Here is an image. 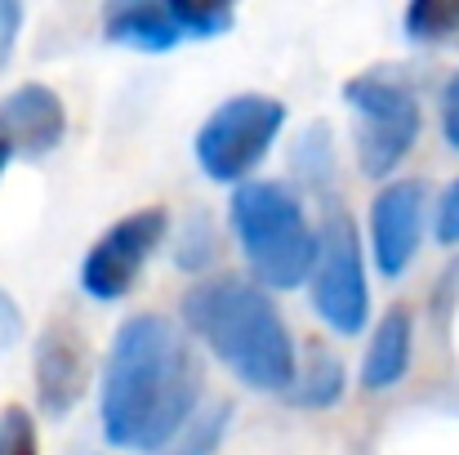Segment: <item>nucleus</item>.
<instances>
[{
    "instance_id": "nucleus-17",
    "label": "nucleus",
    "mask_w": 459,
    "mask_h": 455,
    "mask_svg": "<svg viewBox=\"0 0 459 455\" xmlns=\"http://www.w3.org/2000/svg\"><path fill=\"white\" fill-rule=\"evenodd\" d=\"M18 27H22V4H18V0H0V67H4L9 54H13Z\"/></svg>"
},
{
    "instance_id": "nucleus-1",
    "label": "nucleus",
    "mask_w": 459,
    "mask_h": 455,
    "mask_svg": "<svg viewBox=\"0 0 459 455\" xmlns=\"http://www.w3.org/2000/svg\"><path fill=\"white\" fill-rule=\"evenodd\" d=\"M196 393L201 362L187 335L160 312H139L117 330L103 362V438L121 451H165L187 429Z\"/></svg>"
},
{
    "instance_id": "nucleus-4",
    "label": "nucleus",
    "mask_w": 459,
    "mask_h": 455,
    "mask_svg": "<svg viewBox=\"0 0 459 455\" xmlns=\"http://www.w3.org/2000/svg\"><path fill=\"white\" fill-rule=\"evenodd\" d=\"M343 99L352 108L357 161H361L366 179H388L420 139L424 117H420L415 90L388 72H361L343 85Z\"/></svg>"
},
{
    "instance_id": "nucleus-3",
    "label": "nucleus",
    "mask_w": 459,
    "mask_h": 455,
    "mask_svg": "<svg viewBox=\"0 0 459 455\" xmlns=\"http://www.w3.org/2000/svg\"><path fill=\"white\" fill-rule=\"evenodd\" d=\"M241 255L264 291H295L312 282L321 232L307 223L299 197L277 179H250L232 192L228 206Z\"/></svg>"
},
{
    "instance_id": "nucleus-6",
    "label": "nucleus",
    "mask_w": 459,
    "mask_h": 455,
    "mask_svg": "<svg viewBox=\"0 0 459 455\" xmlns=\"http://www.w3.org/2000/svg\"><path fill=\"white\" fill-rule=\"evenodd\" d=\"M232 27V4L205 0H117L103 9V36L126 49L165 54L183 40H210Z\"/></svg>"
},
{
    "instance_id": "nucleus-11",
    "label": "nucleus",
    "mask_w": 459,
    "mask_h": 455,
    "mask_svg": "<svg viewBox=\"0 0 459 455\" xmlns=\"http://www.w3.org/2000/svg\"><path fill=\"white\" fill-rule=\"evenodd\" d=\"M0 135L13 144V152L45 156L67 135V108L49 85H18L9 99H0Z\"/></svg>"
},
{
    "instance_id": "nucleus-15",
    "label": "nucleus",
    "mask_w": 459,
    "mask_h": 455,
    "mask_svg": "<svg viewBox=\"0 0 459 455\" xmlns=\"http://www.w3.org/2000/svg\"><path fill=\"white\" fill-rule=\"evenodd\" d=\"M339 393H343V371H339V362H334V357H316V362H312V380L304 384L299 402H307V407H334Z\"/></svg>"
},
{
    "instance_id": "nucleus-8",
    "label": "nucleus",
    "mask_w": 459,
    "mask_h": 455,
    "mask_svg": "<svg viewBox=\"0 0 459 455\" xmlns=\"http://www.w3.org/2000/svg\"><path fill=\"white\" fill-rule=\"evenodd\" d=\"M165 210L160 206H143V210H130L126 219H117L85 255L81 264V291L94 295V300L112 303L126 300L134 291V282L143 277L152 250L165 237Z\"/></svg>"
},
{
    "instance_id": "nucleus-7",
    "label": "nucleus",
    "mask_w": 459,
    "mask_h": 455,
    "mask_svg": "<svg viewBox=\"0 0 459 455\" xmlns=\"http://www.w3.org/2000/svg\"><path fill=\"white\" fill-rule=\"evenodd\" d=\"M312 308L339 335L366 330L370 291H366L361 237L343 210L325 214V223H321V250H316V268H312Z\"/></svg>"
},
{
    "instance_id": "nucleus-20",
    "label": "nucleus",
    "mask_w": 459,
    "mask_h": 455,
    "mask_svg": "<svg viewBox=\"0 0 459 455\" xmlns=\"http://www.w3.org/2000/svg\"><path fill=\"white\" fill-rule=\"evenodd\" d=\"M13 156H18V152H13V144H9V139H4V135H0V170H4V165H9V161H13Z\"/></svg>"
},
{
    "instance_id": "nucleus-13",
    "label": "nucleus",
    "mask_w": 459,
    "mask_h": 455,
    "mask_svg": "<svg viewBox=\"0 0 459 455\" xmlns=\"http://www.w3.org/2000/svg\"><path fill=\"white\" fill-rule=\"evenodd\" d=\"M411 40H459V0H415L402 13Z\"/></svg>"
},
{
    "instance_id": "nucleus-19",
    "label": "nucleus",
    "mask_w": 459,
    "mask_h": 455,
    "mask_svg": "<svg viewBox=\"0 0 459 455\" xmlns=\"http://www.w3.org/2000/svg\"><path fill=\"white\" fill-rule=\"evenodd\" d=\"M18 339H22V308L0 291V353L9 344H18Z\"/></svg>"
},
{
    "instance_id": "nucleus-10",
    "label": "nucleus",
    "mask_w": 459,
    "mask_h": 455,
    "mask_svg": "<svg viewBox=\"0 0 459 455\" xmlns=\"http://www.w3.org/2000/svg\"><path fill=\"white\" fill-rule=\"evenodd\" d=\"M90 380V348L72 321H49L36 344V398L45 416H67L72 402L85 393Z\"/></svg>"
},
{
    "instance_id": "nucleus-16",
    "label": "nucleus",
    "mask_w": 459,
    "mask_h": 455,
    "mask_svg": "<svg viewBox=\"0 0 459 455\" xmlns=\"http://www.w3.org/2000/svg\"><path fill=\"white\" fill-rule=\"evenodd\" d=\"M437 241L442 246H459V179L437 201Z\"/></svg>"
},
{
    "instance_id": "nucleus-14",
    "label": "nucleus",
    "mask_w": 459,
    "mask_h": 455,
    "mask_svg": "<svg viewBox=\"0 0 459 455\" xmlns=\"http://www.w3.org/2000/svg\"><path fill=\"white\" fill-rule=\"evenodd\" d=\"M0 455H40V433L27 407L0 411Z\"/></svg>"
},
{
    "instance_id": "nucleus-18",
    "label": "nucleus",
    "mask_w": 459,
    "mask_h": 455,
    "mask_svg": "<svg viewBox=\"0 0 459 455\" xmlns=\"http://www.w3.org/2000/svg\"><path fill=\"white\" fill-rule=\"evenodd\" d=\"M442 135H446V144L459 152V72L446 81V90H442Z\"/></svg>"
},
{
    "instance_id": "nucleus-9",
    "label": "nucleus",
    "mask_w": 459,
    "mask_h": 455,
    "mask_svg": "<svg viewBox=\"0 0 459 455\" xmlns=\"http://www.w3.org/2000/svg\"><path fill=\"white\" fill-rule=\"evenodd\" d=\"M429 192L420 179H393L370 201V255L384 277H402L424 241Z\"/></svg>"
},
{
    "instance_id": "nucleus-2",
    "label": "nucleus",
    "mask_w": 459,
    "mask_h": 455,
    "mask_svg": "<svg viewBox=\"0 0 459 455\" xmlns=\"http://www.w3.org/2000/svg\"><path fill=\"white\" fill-rule=\"evenodd\" d=\"M183 321L241 384L259 393H286L299 384L295 339L259 282L223 273L192 286L183 295Z\"/></svg>"
},
{
    "instance_id": "nucleus-12",
    "label": "nucleus",
    "mask_w": 459,
    "mask_h": 455,
    "mask_svg": "<svg viewBox=\"0 0 459 455\" xmlns=\"http://www.w3.org/2000/svg\"><path fill=\"white\" fill-rule=\"evenodd\" d=\"M411 344H415V321L411 308H388L384 321L375 326L366 357H361V389L366 393H384L393 384L406 380L411 371Z\"/></svg>"
},
{
    "instance_id": "nucleus-5",
    "label": "nucleus",
    "mask_w": 459,
    "mask_h": 455,
    "mask_svg": "<svg viewBox=\"0 0 459 455\" xmlns=\"http://www.w3.org/2000/svg\"><path fill=\"white\" fill-rule=\"evenodd\" d=\"M286 126V103L273 94H232L196 130V165L214 183H250V170L268 156Z\"/></svg>"
}]
</instances>
